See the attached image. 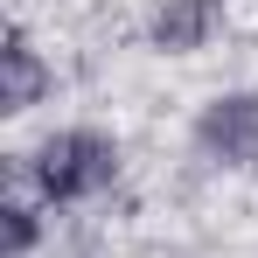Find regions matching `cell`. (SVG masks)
Instances as JSON below:
<instances>
[{
  "label": "cell",
  "mask_w": 258,
  "mask_h": 258,
  "mask_svg": "<svg viewBox=\"0 0 258 258\" xmlns=\"http://www.w3.org/2000/svg\"><path fill=\"white\" fill-rule=\"evenodd\" d=\"M28 174H35V196L42 203H91L98 188H112L119 174V147L91 126H70V133H49L42 147L28 154Z\"/></svg>",
  "instance_id": "obj_1"
},
{
  "label": "cell",
  "mask_w": 258,
  "mask_h": 258,
  "mask_svg": "<svg viewBox=\"0 0 258 258\" xmlns=\"http://www.w3.org/2000/svg\"><path fill=\"white\" fill-rule=\"evenodd\" d=\"M196 147L223 168H258V91H230V98L203 105Z\"/></svg>",
  "instance_id": "obj_2"
},
{
  "label": "cell",
  "mask_w": 258,
  "mask_h": 258,
  "mask_svg": "<svg viewBox=\"0 0 258 258\" xmlns=\"http://www.w3.org/2000/svg\"><path fill=\"white\" fill-rule=\"evenodd\" d=\"M216 28V0H168L154 21H147V42L168 49V56H188V49H203Z\"/></svg>",
  "instance_id": "obj_3"
},
{
  "label": "cell",
  "mask_w": 258,
  "mask_h": 258,
  "mask_svg": "<svg viewBox=\"0 0 258 258\" xmlns=\"http://www.w3.org/2000/svg\"><path fill=\"white\" fill-rule=\"evenodd\" d=\"M42 91H49L42 56L28 49V35H7V49H0V105L28 112V105H42Z\"/></svg>",
  "instance_id": "obj_4"
},
{
  "label": "cell",
  "mask_w": 258,
  "mask_h": 258,
  "mask_svg": "<svg viewBox=\"0 0 258 258\" xmlns=\"http://www.w3.org/2000/svg\"><path fill=\"white\" fill-rule=\"evenodd\" d=\"M0 216H7V258H21L35 244V210H28V203H7Z\"/></svg>",
  "instance_id": "obj_5"
}]
</instances>
